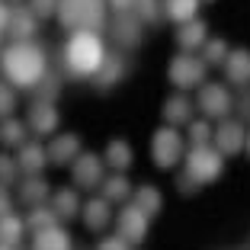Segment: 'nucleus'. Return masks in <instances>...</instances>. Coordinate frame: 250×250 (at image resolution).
I'll return each mask as SVG.
<instances>
[{
  "instance_id": "nucleus-1",
  "label": "nucleus",
  "mask_w": 250,
  "mask_h": 250,
  "mask_svg": "<svg viewBox=\"0 0 250 250\" xmlns=\"http://www.w3.org/2000/svg\"><path fill=\"white\" fill-rule=\"evenodd\" d=\"M0 74L16 90H36L48 77V58L36 42H13L0 52Z\"/></svg>"
},
{
  "instance_id": "nucleus-2",
  "label": "nucleus",
  "mask_w": 250,
  "mask_h": 250,
  "mask_svg": "<svg viewBox=\"0 0 250 250\" xmlns=\"http://www.w3.org/2000/svg\"><path fill=\"white\" fill-rule=\"evenodd\" d=\"M109 45L100 32L93 29H77L64 42V71L74 81H96V74L103 71L109 61Z\"/></svg>"
},
{
  "instance_id": "nucleus-3",
  "label": "nucleus",
  "mask_w": 250,
  "mask_h": 250,
  "mask_svg": "<svg viewBox=\"0 0 250 250\" xmlns=\"http://www.w3.org/2000/svg\"><path fill=\"white\" fill-rule=\"evenodd\" d=\"M106 13L109 3L106 0H58V20L64 29L77 32V29H103L106 26Z\"/></svg>"
},
{
  "instance_id": "nucleus-4",
  "label": "nucleus",
  "mask_w": 250,
  "mask_h": 250,
  "mask_svg": "<svg viewBox=\"0 0 250 250\" xmlns=\"http://www.w3.org/2000/svg\"><path fill=\"white\" fill-rule=\"evenodd\" d=\"M225 170V154L212 145H192L186 151V177L196 186L202 183H215Z\"/></svg>"
},
{
  "instance_id": "nucleus-5",
  "label": "nucleus",
  "mask_w": 250,
  "mask_h": 250,
  "mask_svg": "<svg viewBox=\"0 0 250 250\" xmlns=\"http://www.w3.org/2000/svg\"><path fill=\"white\" fill-rule=\"evenodd\" d=\"M186 157V138L180 135V128L173 125H161L151 135V161L161 170H173Z\"/></svg>"
},
{
  "instance_id": "nucleus-6",
  "label": "nucleus",
  "mask_w": 250,
  "mask_h": 250,
  "mask_svg": "<svg viewBox=\"0 0 250 250\" xmlns=\"http://www.w3.org/2000/svg\"><path fill=\"white\" fill-rule=\"evenodd\" d=\"M206 71L208 64L199 55H189V52H180L177 58L170 61L167 74H170V83L180 90H192V87H202L206 83Z\"/></svg>"
},
{
  "instance_id": "nucleus-7",
  "label": "nucleus",
  "mask_w": 250,
  "mask_h": 250,
  "mask_svg": "<svg viewBox=\"0 0 250 250\" xmlns=\"http://www.w3.org/2000/svg\"><path fill=\"white\" fill-rule=\"evenodd\" d=\"M196 106L202 109L206 119H228V112L234 109V96H231V90L225 83H202Z\"/></svg>"
},
{
  "instance_id": "nucleus-8",
  "label": "nucleus",
  "mask_w": 250,
  "mask_h": 250,
  "mask_svg": "<svg viewBox=\"0 0 250 250\" xmlns=\"http://www.w3.org/2000/svg\"><path fill=\"white\" fill-rule=\"evenodd\" d=\"M103 157L93 154V151H81V154L74 157L71 164V173H74V186H81V189H96V186L106 180L103 173Z\"/></svg>"
},
{
  "instance_id": "nucleus-9",
  "label": "nucleus",
  "mask_w": 250,
  "mask_h": 250,
  "mask_svg": "<svg viewBox=\"0 0 250 250\" xmlns=\"http://www.w3.org/2000/svg\"><path fill=\"white\" fill-rule=\"evenodd\" d=\"M116 225H119L116 234L122 237L128 247H132V244H141L147 237V225H151V218H147L138 206H132V202H128V206L116 215Z\"/></svg>"
},
{
  "instance_id": "nucleus-10",
  "label": "nucleus",
  "mask_w": 250,
  "mask_h": 250,
  "mask_svg": "<svg viewBox=\"0 0 250 250\" xmlns=\"http://www.w3.org/2000/svg\"><path fill=\"white\" fill-rule=\"evenodd\" d=\"M215 147H218L225 157H234L244 151V141H247V125L241 119H221V125L215 128Z\"/></svg>"
},
{
  "instance_id": "nucleus-11",
  "label": "nucleus",
  "mask_w": 250,
  "mask_h": 250,
  "mask_svg": "<svg viewBox=\"0 0 250 250\" xmlns=\"http://www.w3.org/2000/svg\"><path fill=\"white\" fill-rule=\"evenodd\" d=\"M26 125H29L36 135H55L61 125V112L52 100H36L29 106V116H26Z\"/></svg>"
},
{
  "instance_id": "nucleus-12",
  "label": "nucleus",
  "mask_w": 250,
  "mask_h": 250,
  "mask_svg": "<svg viewBox=\"0 0 250 250\" xmlns=\"http://www.w3.org/2000/svg\"><path fill=\"white\" fill-rule=\"evenodd\" d=\"M48 164V151H45L39 141H22L20 147H16V167L26 173V177H39L42 173V167Z\"/></svg>"
},
{
  "instance_id": "nucleus-13",
  "label": "nucleus",
  "mask_w": 250,
  "mask_h": 250,
  "mask_svg": "<svg viewBox=\"0 0 250 250\" xmlns=\"http://www.w3.org/2000/svg\"><path fill=\"white\" fill-rule=\"evenodd\" d=\"M141 26L145 22L135 13L132 16L119 13V20H112V42H116V48H135L141 42Z\"/></svg>"
},
{
  "instance_id": "nucleus-14",
  "label": "nucleus",
  "mask_w": 250,
  "mask_h": 250,
  "mask_svg": "<svg viewBox=\"0 0 250 250\" xmlns=\"http://www.w3.org/2000/svg\"><path fill=\"white\" fill-rule=\"evenodd\" d=\"M206 42H208V29H206V22L199 20V16L177 26V45L183 48V52L196 55V52H202V45H206Z\"/></svg>"
},
{
  "instance_id": "nucleus-15",
  "label": "nucleus",
  "mask_w": 250,
  "mask_h": 250,
  "mask_svg": "<svg viewBox=\"0 0 250 250\" xmlns=\"http://www.w3.org/2000/svg\"><path fill=\"white\" fill-rule=\"evenodd\" d=\"M221 71H225L228 83H234V87H250V52H247V48H234V52H228Z\"/></svg>"
},
{
  "instance_id": "nucleus-16",
  "label": "nucleus",
  "mask_w": 250,
  "mask_h": 250,
  "mask_svg": "<svg viewBox=\"0 0 250 250\" xmlns=\"http://www.w3.org/2000/svg\"><path fill=\"white\" fill-rule=\"evenodd\" d=\"M7 32L13 36V42H32V36L39 32V16L32 10H13Z\"/></svg>"
},
{
  "instance_id": "nucleus-17",
  "label": "nucleus",
  "mask_w": 250,
  "mask_h": 250,
  "mask_svg": "<svg viewBox=\"0 0 250 250\" xmlns=\"http://www.w3.org/2000/svg\"><path fill=\"white\" fill-rule=\"evenodd\" d=\"M48 151V161L58 164V167H64V164H74V157L81 154V138L77 135H58V138H52V145L45 147Z\"/></svg>"
},
{
  "instance_id": "nucleus-18",
  "label": "nucleus",
  "mask_w": 250,
  "mask_h": 250,
  "mask_svg": "<svg viewBox=\"0 0 250 250\" xmlns=\"http://www.w3.org/2000/svg\"><path fill=\"white\" fill-rule=\"evenodd\" d=\"M109 221H112V202H106L103 196L83 202V225H87L90 231H103Z\"/></svg>"
},
{
  "instance_id": "nucleus-19",
  "label": "nucleus",
  "mask_w": 250,
  "mask_h": 250,
  "mask_svg": "<svg viewBox=\"0 0 250 250\" xmlns=\"http://www.w3.org/2000/svg\"><path fill=\"white\" fill-rule=\"evenodd\" d=\"M192 112H196V103L189 96H170L164 103V125H189L192 122Z\"/></svg>"
},
{
  "instance_id": "nucleus-20",
  "label": "nucleus",
  "mask_w": 250,
  "mask_h": 250,
  "mask_svg": "<svg viewBox=\"0 0 250 250\" xmlns=\"http://www.w3.org/2000/svg\"><path fill=\"white\" fill-rule=\"evenodd\" d=\"M32 250H71V234L61 225H48V228L36 231Z\"/></svg>"
},
{
  "instance_id": "nucleus-21",
  "label": "nucleus",
  "mask_w": 250,
  "mask_h": 250,
  "mask_svg": "<svg viewBox=\"0 0 250 250\" xmlns=\"http://www.w3.org/2000/svg\"><path fill=\"white\" fill-rule=\"evenodd\" d=\"M52 212L58 215V221H67L77 215V208H81V196H77V189H71V186H64V189H58L52 196Z\"/></svg>"
},
{
  "instance_id": "nucleus-22",
  "label": "nucleus",
  "mask_w": 250,
  "mask_h": 250,
  "mask_svg": "<svg viewBox=\"0 0 250 250\" xmlns=\"http://www.w3.org/2000/svg\"><path fill=\"white\" fill-rule=\"evenodd\" d=\"M100 192H103L106 202H132V183L122 173H112L100 183Z\"/></svg>"
},
{
  "instance_id": "nucleus-23",
  "label": "nucleus",
  "mask_w": 250,
  "mask_h": 250,
  "mask_svg": "<svg viewBox=\"0 0 250 250\" xmlns=\"http://www.w3.org/2000/svg\"><path fill=\"white\" fill-rule=\"evenodd\" d=\"M132 145L128 141H122V138H112L109 145H106V154H103V161L109 164L116 173H125V167L132 164Z\"/></svg>"
},
{
  "instance_id": "nucleus-24",
  "label": "nucleus",
  "mask_w": 250,
  "mask_h": 250,
  "mask_svg": "<svg viewBox=\"0 0 250 250\" xmlns=\"http://www.w3.org/2000/svg\"><path fill=\"white\" fill-rule=\"evenodd\" d=\"M20 199H22L29 208L45 206V202H48V183H45L42 177H26V180L20 183Z\"/></svg>"
},
{
  "instance_id": "nucleus-25",
  "label": "nucleus",
  "mask_w": 250,
  "mask_h": 250,
  "mask_svg": "<svg viewBox=\"0 0 250 250\" xmlns=\"http://www.w3.org/2000/svg\"><path fill=\"white\" fill-rule=\"evenodd\" d=\"M199 3H202V0H164V16L173 20L177 26L180 22H189V20H196Z\"/></svg>"
},
{
  "instance_id": "nucleus-26",
  "label": "nucleus",
  "mask_w": 250,
  "mask_h": 250,
  "mask_svg": "<svg viewBox=\"0 0 250 250\" xmlns=\"http://www.w3.org/2000/svg\"><path fill=\"white\" fill-rule=\"evenodd\" d=\"M22 234H26V218H20V215H13V212H7L0 218V244L16 247V244L22 241Z\"/></svg>"
},
{
  "instance_id": "nucleus-27",
  "label": "nucleus",
  "mask_w": 250,
  "mask_h": 250,
  "mask_svg": "<svg viewBox=\"0 0 250 250\" xmlns=\"http://www.w3.org/2000/svg\"><path fill=\"white\" fill-rule=\"evenodd\" d=\"M132 206H138L141 212L151 218V215H157L164 208V199H161V192H157L154 186H138V189L132 192Z\"/></svg>"
},
{
  "instance_id": "nucleus-28",
  "label": "nucleus",
  "mask_w": 250,
  "mask_h": 250,
  "mask_svg": "<svg viewBox=\"0 0 250 250\" xmlns=\"http://www.w3.org/2000/svg\"><path fill=\"white\" fill-rule=\"evenodd\" d=\"M26 141V125L16 119H3L0 122V145L3 147H20Z\"/></svg>"
},
{
  "instance_id": "nucleus-29",
  "label": "nucleus",
  "mask_w": 250,
  "mask_h": 250,
  "mask_svg": "<svg viewBox=\"0 0 250 250\" xmlns=\"http://www.w3.org/2000/svg\"><path fill=\"white\" fill-rule=\"evenodd\" d=\"M122 74H125V64H122V58H119V55H109V61H106L103 64V71L96 74V83H100V87H112V83H119L122 81Z\"/></svg>"
},
{
  "instance_id": "nucleus-30",
  "label": "nucleus",
  "mask_w": 250,
  "mask_h": 250,
  "mask_svg": "<svg viewBox=\"0 0 250 250\" xmlns=\"http://www.w3.org/2000/svg\"><path fill=\"white\" fill-rule=\"evenodd\" d=\"M225 58H228V42H225V39H208V42L202 45V61H206L208 67H221Z\"/></svg>"
},
{
  "instance_id": "nucleus-31",
  "label": "nucleus",
  "mask_w": 250,
  "mask_h": 250,
  "mask_svg": "<svg viewBox=\"0 0 250 250\" xmlns=\"http://www.w3.org/2000/svg\"><path fill=\"white\" fill-rule=\"evenodd\" d=\"M48 225H61L58 215L52 212V206H48V202H45V206H36V208L29 212V218H26V228H36V231L48 228Z\"/></svg>"
},
{
  "instance_id": "nucleus-32",
  "label": "nucleus",
  "mask_w": 250,
  "mask_h": 250,
  "mask_svg": "<svg viewBox=\"0 0 250 250\" xmlns=\"http://www.w3.org/2000/svg\"><path fill=\"white\" fill-rule=\"evenodd\" d=\"M215 128L208 125V119H192L189 122V141L192 145H212Z\"/></svg>"
},
{
  "instance_id": "nucleus-33",
  "label": "nucleus",
  "mask_w": 250,
  "mask_h": 250,
  "mask_svg": "<svg viewBox=\"0 0 250 250\" xmlns=\"http://www.w3.org/2000/svg\"><path fill=\"white\" fill-rule=\"evenodd\" d=\"M132 13L138 16L141 22H154L157 16L164 13V3H157V0H135V7H132Z\"/></svg>"
},
{
  "instance_id": "nucleus-34",
  "label": "nucleus",
  "mask_w": 250,
  "mask_h": 250,
  "mask_svg": "<svg viewBox=\"0 0 250 250\" xmlns=\"http://www.w3.org/2000/svg\"><path fill=\"white\" fill-rule=\"evenodd\" d=\"M16 112V87L0 81V119H10Z\"/></svg>"
},
{
  "instance_id": "nucleus-35",
  "label": "nucleus",
  "mask_w": 250,
  "mask_h": 250,
  "mask_svg": "<svg viewBox=\"0 0 250 250\" xmlns=\"http://www.w3.org/2000/svg\"><path fill=\"white\" fill-rule=\"evenodd\" d=\"M16 157H3L0 154V183H13L16 180Z\"/></svg>"
},
{
  "instance_id": "nucleus-36",
  "label": "nucleus",
  "mask_w": 250,
  "mask_h": 250,
  "mask_svg": "<svg viewBox=\"0 0 250 250\" xmlns=\"http://www.w3.org/2000/svg\"><path fill=\"white\" fill-rule=\"evenodd\" d=\"M29 10L42 20V16H48V13H58V0H32Z\"/></svg>"
},
{
  "instance_id": "nucleus-37",
  "label": "nucleus",
  "mask_w": 250,
  "mask_h": 250,
  "mask_svg": "<svg viewBox=\"0 0 250 250\" xmlns=\"http://www.w3.org/2000/svg\"><path fill=\"white\" fill-rule=\"evenodd\" d=\"M96 250H128V244H125L122 241V237H103V241H100V247H96Z\"/></svg>"
},
{
  "instance_id": "nucleus-38",
  "label": "nucleus",
  "mask_w": 250,
  "mask_h": 250,
  "mask_svg": "<svg viewBox=\"0 0 250 250\" xmlns=\"http://www.w3.org/2000/svg\"><path fill=\"white\" fill-rule=\"evenodd\" d=\"M10 13H13V10L7 7V0H0V36H3L7 26H10Z\"/></svg>"
},
{
  "instance_id": "nucleus-39",
  "label": "nucleus",
  "mask_w": 250,
  "mask_h": 250,
  "mask_svg": "<svg viewBox=\"0 0 250 250\" xmlns=\"http://www.w3.org/2000/svg\"><path fill=\"white\" fill-rule=\"evenodd\" d=\"M109 3V10H116V13H125V10L135 7V0H106Z\"/></svg>"
},
{
  "instance_id": "nucleus-40",
  "label": "nucleus",
  "mask_w": 250,
  "mask_h": 250,
  "mask_svg": "<svg viewBox=\"0 0 250 250\" xmlns=\"http://www.w3.org/2000/svg\"><path fill=\"white\" fill-rule=\"evenodd\" d=\"M13 208V202H10V196H7V189H0V218Z\"/></svg>"
},
{
  "instance_id": "nucleus-41",
  "label": "nucleus",
  "mask_w": 250,
  "mask_h": 250,
  "mask_svg": "<svg viewBox=\"0 0 250 250\" xmlns=\"http://www.w3.org/2000/svg\"><path fill=\"white\" fill-rule=\"evenodd\" d=\"M244 151H247V157H250V132H247V141H244Z\"/></svg>"
},
{
  "instance_id": "nucleus-42",
  "label": "nucleus",
  "mask_w": 250,
  "mask_h": 250,
  "mask_svg": "<svg viewBox=\"0 0 250 250\" xmlns=\"http://www.w3.org/2000/svg\"><path fill=\"white\" fill-rule=\"evenodd\" d=\"M0 250H13V247H7V244H0Z\"/></svg>"
}]
</instances>
